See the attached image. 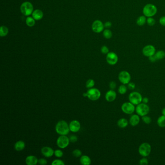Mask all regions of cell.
<instances>
[{"instance_id": "6da1fadb", "label": "cell", "mask_w": 165, "mask_h": 165, "mask_svg": "<svg viewBox=\"0 0 165 165\" xmlns=\"http://www.w3.org/2000/svg\"><path fill=\"white\" fill-rule=\"evenodd\" d=\"M55 130L60 135H67L70 131L69 126L65 121H59L55 126Z\"/></svg>"}, {"instance_id": "7a4b0ae2", "label": "cell", "mask_w": 165, "mask_h": 165, "mask_svg": "<svg viewBox=\"0 0 165 165\" xmlns=\"http://www.w3.org/2000/svg\"><path fill=\"white\" fill-rule=\"evenodd\" d=\"M84 97H87L92 101H96L100 98L101 92L98 89L96 88H90L86 93L83 94Z\"/></svg>"}, {"instance_id": "3957f363", "label": "cell", "mask_w": 165, "mask_h": 165, "mask_svg": "<svg viewBox=\"0 0 165 165\" xmlns=\"http://www.w3.org/2000/svg\"><path fill=\"white\" fill-rule=\"evenodd\" d=\"M157 12V8L153 4L148 3L143 7V13L146 17H152L155 16Z\"/></svg>"}, {"instance_id": "277c9868", "label": "cell", "mask_w": 165, "mask_h": 165, "mask_svg": "<svg viewBox=\"0 0 165 165\" xmlns=\"http://www.w3.org/2000/svg\"><path fill=\"white\" fill-rule=\"evenodd\" d=\"M135 111L137 114L142 117L149 113L150 108L147 104L141 103L140 104L136 105Z\"/></svg>"}, {"instance_id": "5b68a950", "label": "cell", "mask_w": 165, "mask_h": 165, "mask_svg": "<svg viewBox=\"0 0 165 165\" xmlns=\"http://www.w3.org/2000/svg\"><path fill=\"white\" fill-rule=\"evenodd\" d=\"M152 150V147L149 143L144 142L139 148V152L142 157H147L150 155Z\"/></svg>"}, {"instance_id": "8992f818", "label": "cell", "mask_w": 165, "mask_h": 165, "mask_svg": "<svg viewBox=\"0 0 165 165\" xmlns=\"http://www.w3.org/2000/svg\"><path fill=\"white\" fill-rule=\"evenodd\" d=\"M34 7L32 3L29 2H25L22 3L20 7V11L24 16H29L33 12Z\"/></svg>"}, {"instance_id": "52a82bcc", "label": "cell", "mask_w": 165, "mask_h": 165, "mask_svg": "<svg viewBox=\"0 0 165 165\" xmlns=\"http://www.w3.org/2000/svg\"><path fill=\"white\" fill-rule=\"evenodd\" d=\"M142 98L141 95L137 92H131L128 96L129 102L134 105H139L140 103H142Z\"/></svg>"}, {"instance_id": "ba28073f", "label": "cell", "mask_w": 165, "mask_h": 165, "mask_svg": "<svg viewBox=\"0 0 165 165\" xmlns=\"http://www.w3.org/2000/svg\"><path fill=\"white\" fill-rule=\"evenodd\" d=\"M122 111L123 112L127 114H133L136 109L135 105L130 102H125L121 106Z\"/></svg>"}, {"instance_id": "9c48e42d", "label": "cell", "mask_w": 165, "mask_h": 165, "mask_svg": "<svg viewBox=\"0 0 165 165\" xmlns=\"http://www.w3.org/2000/svg\"><path fill=\"white\" fill-rule=\"evenodd\" d=\"M57 145L60 149L65 148L70 143L69 138L67 135H60L57 140Z\"/></svg>"}, {"instance_id": "30bf717a", "label": "cell", "mask_w": 165, "mask_h": 165, "mask_svg": "<svg viewBox=\"0 0 165 165\" xmlns=\"http://www.w3.org/2000/svg\"><path fill=\"white\" fill-rule=\"evenodd\" d=\"M118 79L122 84L126 85L130 82L131 78L130 73L126 71H122L119 74Z\"/></svg>"}, {"instance_id": "8fae6325", "label": "cell", "mask_w": 165, "mask_h": 165, "mask_svg": "<svg viewBox=\"0 0 165 165\" xmlns=\"http://www.w3.org/2000/svg\"><path fill=\"white\" fill-rule=\"evenodd\" d=\"M106 60L108 64L111 65H114L117 63L118 56L113 52H109L107 55Z\"/></svg>"}, {"instance_id": "7c38bea8", "label": "cell", "mask_w": 165, "mask_h": 165, "mask_svg": "<svg viewBox=\"0 0 165 165\" xmlns=\"http://www.w3.org/2000/svg\"><path fill=\"white\" fill-rule=\"evenodd\" d=\"M142 53L145 56L149 57L150 56H152L155 54L156 48L153 46L151 45H147L143 48L142 50Z\"/></svg>"}, {"instance_id": "4fadbf2b", "label": "cell", "mask_w": 165, "mask_h": 165, "mask_svg": "<svg viewBox=\"0 0 165 165\" xmlns=\"http://www.w3.org/2000/svg\"><path fill=\"white\" fill-rule=\"evenodd\" d=\"M104 24L99 20H96L92 23V31L95 33H100L104 29Z\"/></svg>"}, {"instance_id": "5bb4252c", "label": "cell", "mask_w": 165, "mask_h": 165, "mask_svg": "<svg viewBox=\"0 0 165 165\" xmlns=\"http://www.w3.org/2000/svg\"><path fill=\"white\" fill-rule=\"evenodd\" d=\"M70 131L73 133H76L79 131L81 128V124L77 120L71 121L69 124Z\"/></svg>"}, {"instance_id": "9a60e30c", "label": "cell", "mask_w": 165, "mask_h": 165, "mask_svg": "<svg viewBox=\"0 0 165 165\" xmlns=\"http://www.w3.org/2000/svg\"><path fill=\"white\" fill-rule=\"evenodd\" d=\"M42 154L43 156L46 157H51L54 155V151L51 147L45 146L41 150Z\"/></svg>"}, {"instance_id": "2e32d148", "label": "cell", "mask_w": 165, "mask_h": 165, "mask_svg": "<svg viewBox=\"0 0 165 165\" xmlns=\"http://www.w3.org/2000/svg\"><path fill=\"white\" fill-rule=\"evenodd\" d=\"M117 94L113 90H110L106 94L105 98L108 102H111L114 101L116 98Z\"/></svg>"}, {"instance_id": "e0dca14e", "label": "cell", "mask_w": 165, "mask_h": 165, "mask_svg": "<svg viewBox=\"0 0 165 165\" xmlns=\"http://www.w3.org/2000/svg\"><path fill=\"white\" fill-rule=\"evenodd\" d=\"M25 163L27 165H36L38 163V159L35 156H28L26 158Z\"/></svg>"}, {"instance_id": "ac0fdd59", "label": "cell", "mask_w": 165, "mask_h": 165, "mask_svg": "<svg viewBox=\"0 0 165 165\" xmlns=\"http://www.w3.org/2000/svg\"><path fill=\"white\" fill-rule=\"evenodd\" d=\"M140 122V116L138 114L132 115L130 118L129 123L132 126H136L138 125Z\"/></svg>"}, {"instance_id": "d6986e66", "label": "cell", "mask_w": 165, "mask_h": 165, "mask_svg": "<svg viewBox=\"0 0 165 165\" xmlns=\"http://www.w3.org/2000/svg\"><path fill=\"white\" fill-rule=\"evenodd\" d=\"M43 13L41 10H35L32 13V17L36 20H41L43 18Z\"/></svg>"}, {"instance_id": "ffe728a7", "label": "cell", "mask_w": 165, "mask_h": 165, "mask_svg": "<svg viewBox=\"0 0 165 165\" xmlns=\"http://www.w3.org/2000/svg\"><path fill=\"white\" fill-rule=\"evenodd\" d=\"M15 149L16 150V151H21L24 149L25 147V143L22 140H19L16 142V143L15 144Z\"/></svg>"}, {"instance_id": "44dd1931", "label": "cell", "mask_w": 165, "mask_h": 165, "mask_svg": "<svg viewBox=\"0 0 165 165\" xmlns=\"http://www.w3.org/2000/svg\"><path fill=\"white\" fill-rule=\"evenodd\" d=\"M79 160L80 164L83 165H90L91 164V159L88 156H81Z\"/></svg>"}, {"instance_id": "7402d4cb", "label": "cell", "mask_w": 165, "mask_h": 165, "mask_svg": "<svg viewBox=\"0 0 165 165\" xmlns=\"http://www.w3.org/2000/svg\"><path fill=\"white\" fill-rule=\"evenodd\" d=\"M117 125L121 128H124L128 125V122L125 118H121L118 121Z\"/></svg>"}, {"instance_id": "603a6c76", "label": "cell", "mask_w": 165, "mask_h": 165, "mask_svg": "<svg viewBox=\"0 0 165 165\" xmlns=\"http://www.w3.org/2000/svg\"><path fill=\"white\" fill-rule=\"evenodd\" d=\"M157 124L160 127H165V116L163 115L160 116L157 120Z\"/></svg>"}, {"instance_id": "cb8c5ba5", "label": "cell", "mask_w": 165, "mask_h": 165, "mask_svg": "<svg viewBox=\"0 0 165 165\" xmlns=\"http://www.w3.org/2000/svg\"><path fill=\"white\" fill-rule=\"evenodd\" d=\"M147 22L146 16H139L136 20V24L139 26H143Z\"/></svg>"}, {"instance_id": "d4e9b609", "label": "cell", "mask_w": 165, "mask_h": 165, "mask_svg": "<svg viewBox=\"0 0 165 165\" xmlns=\"http://www.w3.org/2000/svg\"><path fill=\"white\" fill-rule=\"evenodd\" d=\"M9 30L8 28L4 26H2L0 28V35L1 37H4L8 34Z\"/></svg>"}, {"instance_id": "484cf974", "label": "cell", "mask_w": 165, "mask_h": 165, "mask_svg": "<svg viewBox=\"0 0 165 165\" xmlns=\"http://www.w3.org/2000/svg\"><path fill=\"white\" fill-rule=\"evenodd\" d=\"M157 60H162L165 57V52L163 51H158L155 54Z\"/></svg>"}, {"instance_id": "4316f807", "label": "cell", "mask_w": 165, "mask_h": 165, "mask_svg": "<svg viewBox=\"0 0 165 165\" xmlns=\"http://www.w3.org/2000/svg\"><path fill=\"white\" fill-rule=\"evenodd\" d=\"M26 23L27 25L29 27H33L35 25V19H34V18L31 16H28L26 20Z\"/></svg>"}, {"instance_id": "83f0119b", "label": "cell", "mask_w": 165, "mask_h": 165, "mask_svg": "<svg viewBox=\"0 0 165 165\" xmlns=\"http://www.w3.org/2000/svg\"><path fill=\"white\" fill-rule=\"evenodd\" d=\"M127 88L125 84H122L119 86L118 89V92L121 95H124L127 92Z\"/></svg>"}, {"instance_id": "f1b7e54d", "label": "cell", "mask_w": 165, "mask_h": 165, "mask_svg": "<svg viewBox=\"0 0 165 165\" xmlns=\"http://www.w3.org/2000/svg\"><path fill=\"white\" fill-rule=\"evenodd\" d=\"M103 36L106 39H110L112 36V33L109 29H106L103 31Z\"/></svg>"}, {"instance_id": "f546056e", "label": "cell", "mask_w": 165, "mask_h": 165, "mask_svg": "<svg viewBox=\"0 0 165 165\" xmlns=\"http://www.w3.org/2000/svg\"><path fill=\"white\" fill-rule=\"evenodd\" d=\"M95 82L94 80L92 79H89L86 81V86L87 88H92L95 86Z\"/></svg>"}, {"instance_id": "4dcf8cb0", "label": "cell", "mask_w": 165, "mask_h": 165, "mask_svg": "<svg viewBox=\"0 0 165 165\" xmlns=\"http://www.w3.org/2000/svg\"><path fill=\"white\" fill-rule=\"evenodd\" d=\"M142 120L145 124H151L152 122V119L151 117H150L149 116H148L147 115L142 117Z\"/></svg>"}, {"instance_id": "1f68e13d", "label": "cell", "mask_w": 165, "mask_h": 165, "mask_svg": "<svg viewBox=\"0 0 165 165\" xmlns=\"http://www.w3.org/2000/svg\"><path fill=\"white\" fill-rule=\"evenodd\" d=\"M73 156L76 157H79L82 155V152L79 149L74 150L72 152Z\"/></svg>"}, {"instance_id": "d6a6232c", "label": "cell", "mask_w": 165, "mask_h": 165, "mask_svg": "<svg viewBox=\"0 0 165 165\" xmlns=\"http://www.w3.org/2000/svg\"><path fill=\"white\" fill-rule=\"evenodd\" d=\"M54 155L57 157L60 158L63 156L64 153H63V152L60 150H56L55 151H54Z\"/></svg>"}, {"instance_id": "836d02e7", "label": "cell", "mask_w": 165, "mask_h": 165, "mask_svg": "<svg viewBox=\"0 0 165 165\" xmlns=\"http://www.w3.org/2000/svg\"><path fill=\"white\" fill-rule=\"evenodd\" d=\"M147 23L149 26H153L156 23V20L152 17H149L147 19Z\"/></svg>"}, {"instance_id": "e575fe53", "label": "cell", "mask_w": 165, "mask_h": 165, "mask_svg": "<svg viewBox=\"0 0 165 165\" xmlns=\"http://www.w3.org/2000/svg\"><path fill=\"white\" fill-rule=\"evenodd\" d=\"M51 164L52 165H64V161L60 159H55L54 160Z\"/></svg>"}, {"instance_id": "d590c367", "label": "cell", "mask_w": 165, "mask_h": 165, "mask_svg": "<svg viewBox=\"0 0 165 165\" xmlns=\"http://www.w3.org/2000/svg\"><path fill=\"white\" fill-rule=\"evenodd\" d=\"M139 163L140 165H147L149 163L148 160L146 157H143V158L140 159Z\"/></svg>"}, {"instance_id": "8d00e7d4", "label": "cell", "mask_w": 165, "mask_h": 165, "mask_svg": "<svg viewBox=\"0 0 165 165\" xmlns=\"http://www.w3.org/2000/svg\"><path fill=\"white\" fill-rule=\"evenodd\" d=\"M101 51L103 54H107L109 52V49L106 46H103L101 48Z\"/></svg>"}, {"instance_id": "74e56055", "label": "cell", "mask_w": 165, "mask_h": 165, "mask_svg": "<svg viewBox=\"0 0 165 165\" xmlns=\"http://www.w3.org/2000/svg\"><path fill=\"white\" fill-rule=\"evenodd\" d=\"M69 138L70 142L72 143H75L78 140V137L75 135H71Z\"/></svg>"}, {"instance_id": "f35d334b", "label": "cell", "mask_w": 165, "mask_h": 165, "mask_svg": "<svg viewBox=\"0 0 165 165\" xmlns=\"http://www.w3.org/2000/svg\"><path fill=\"white\" fill-rule=\"evenodd\" d=\"M38 164L40 165H45L47 164V161L46 159L44 158H40L38 159Z\"/></svg>"}, {"instance_id": "ab89813d", "label": "cell", "mask_w": 165, "mask_h": 165, "mask_svg": "<svg viewBox=\"0 0 165 165\" xmlns=\"http://www.w3.org/2000/svg\"><path fill=\"white\" fill-rule=\"evenodd\" d=\"M109 88H110L111 90H114L116 88V86H117L116 83L114 82V81H111V82L109 83Z\"/></svg>"}, {"instance_id": "60d3db41", "label": "cell", "mask_w": 165, "mask_h": 165, "mask_svg": "<svg viewBox=\"0 0 165 165\" xmlns=\"http://www.w3.org/2000/svg\"><path fill=\"white\" fill-rule=\"evenodd\" d=\"M127 87H128V89L131 90H133L135 88L136 85L134 83L130 82L128 84H127Z\"/></svg>"}, {"instance_id": "b9f144b4", "label": "cell", "mask_w": 165, "mask_h": 165, "mask_svg": "<svg viewBox=\"0 0 165 165\" xmlns=\"http://www.w3.org/2000/svg\"><path fill=\"white\" fill-rule=\"evenodd\" d=\"M159 23L161 25L165 26V16H163L159 19Z\"/></svg>"}, {"instance_id": "7bdbcfd3", "label": "cell", "mask_w": 165, "mask_h": 165, "mask_svg": "<svg viewBox=\"0 0 165 165\" xmlns=\"http://www.w3.org/2000/svg\"><path fill=\"white\" fill-rule=\"evenodd\" d=\"M112 26V23L110 21H107L104 24V27L106 28H109Z\"/></svg>"}, {"instance_id": "ee69618b", "label": "cell", "mask_w": 165, "mask_h": 165, "mask_svg": "<svg viewBox=\"0 0 165 165\" xmlns=\"http://www.w3.org/2000/svg\"><path fill=\"white\" fill-rule=\"evenodd\" d=\"M149 60H150V62H152V63L155 62L156 60H157V59H156V57H155V55H152V56L149 57Z\"/></svg>"}, {"instance_id": "f6af8a7d", "label": "cell", "mask_w": 165, "mask_h": 165, "mask_svg": "<svg viewBox=\"0 0 165 165\" xmlns=\"http://www.w3.org/2000/svg\"><path fill=\"white\" fill-rule=\"evenodd\" d=\"M149 101V98L148 97H144L142 98V103H143L144 104H147L148 102Z\"/></svg>"}, {"instance_id": "bcb514c9", "label": "cell", "mask_w": 165, "mask_h": 165, "mask_svg": "<svg viewBox=\"0 0 165 165\" xmlns=\"http://www.w3.org/2000/svg\"><path fill=\"white\" fill-rule=\"evenodd\" d=\"M162 114L163 115L165 116V108H164L162 111Z\"/></svg>"}]
</instances>
